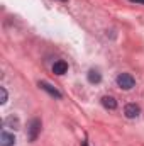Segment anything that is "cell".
I'll use <instances>...</instances> for the list:
<instances>
[{
    "label": "cell",
    "instance_id": "8992f818",
    "mask_svg": "<svg viewBox=\"0 0 144 146\" xmlns=\"http://www.w3.org/2000/svg\"><path fill=\"white\" fill-rule=\"evenodd\" d=\"M53 72L56 73V75H65V73L68 72V63L63 61V60H58V61L53 65Z\"/></svg>",
    "mask_w": 144,
    "mask_h": 146
},
{
    "label": "cell",
    "instance_id": "ba28073f",
    "mask_svg": "<svg viewBox=\"0 0 144 146\" xmlns=\"http://www.w3.org/2000/svg\"><path fill=\"white\" fill-rule=\"evenodd\" d=\"M87 78H88L90 83H100V82H102V75L98 72H95V70H90L88 75H87Z\"/></svg>",
    "mask_w": 144,
    "mask_h": 146
},
{
    "label": "cell",
    "instance_id": "30bf717a",
    "mask_svg": "<svg viewBox=\"0 0 144 146\" xmlns=\"http://www.w3.org/2000/svg\"><path fill=\"white\" fill-rule=\"evenodd\" d=\"M7 102V90L2 87V104H5Z\"/></svg>",
    "mask_w": 144,
    "mask_h": 146
},
{
    "label": "cell",
    "instance_id": "3957f363",
    "mask_svg": "<svg viewBox=\"0 0 144 146\" xmlns=\"http://www.w3.org/2000/svg\"><path fill=\"white\" fill-rule=\"evenodd\" d=\"M124 114H126L127 119H136V117L141 114V107H139L137 104H127V106L124 107Z\"/></svg>",
    "mask_w": 144,
    "mask_h": 146
},
{
    "label": "cell",
    "instance_id": "5b68a950",
    "mask_svg": "<svg viewBox=\"0 0 144 146\" xmlns=\"http://www.w3.org/2000/svg\"><path fill=\"white\" fill-rule=\"evenodd\" d=\"M14 143H15V136L10 134V133H7V131H2V134H0V145L2 146H14Z\"/></svg>",
    "mask_w": 144,
    "mask_h": 146
},
{
    "label": "cell",
    "instance_id": "9c48e42d",
    "mask_svg": "<svg viewBox=\"0 0 144 146\" xmlns=\"http://www.w3.org/2000/svg\"><path fill=\"white\" fill-rule=\"evenodd\" d=\"M5 126H10L12 129H19V119L14 117V115H10V117L5 119Z\"/></svg>",
    "mask_w": 144,
    "mask_h": 146
},
{
    "label": "cell",
    "instance_id": "6da1fadb",
    "mask_svg": "<svg viewBox=\"0 0 144 146\" xmlns=\"http://www.w3.org/2000/svg\"><path fill=\"white\" fill-rule=\"evenodd\" d=\"M115 82H117V87H120L122 90H131V88H134V85H136L134 76L129 75V73H120Z\"/></svg>",
    "mask_w": 144,
    "mask_h": 146
},
{
    "label": "cell",
    "instance_id": "277c9868",
    "mask_svg": "<svg viewBox=\"0 0 144 146\" xmlns=\"http://www.w3.org/2000/svg\"><path fill=\"white\" fill-rule=\"evenodd\" d=\"M39 87H41L44 92H48L51 97H56V99H61V97H63V95H61V92H59L58 88H54L51 83H48V82H44V80H42V82H39Z\"/></svg>",
    "mask_w": 144,
    "mask_h": 146
},
{
    "label": "cell",
    "instance_id": "8fae6325",
    "mask_svg": "<svg viewBox=\"0 0 144 146\" xmlns=\"http://www.w3.org/2000/svg\"><path fill=\"white\" fill-rule=\"evenodd\" d=\"M132 3H144V0H131Z\"/></svg>",
    "mask_w": 144,
    "mask_h": 146
},
{
    "label": "cell",
    "instance_id": "52a82bcc",
    "mask_svg": "<svg viewBox=\"0 0 144 146\" xmlns=\"http://www.w3.org/2000/svg\"><path fill=\"white\" fill-rule=\"evenodd\" d=\"M102 106L108 110H114L117 109V100L114 97H110V95H105V97H102Z\"/></svg>",
    "mask_w": 144,
    "mask_h": 146
},
{
    "label": "cell",
    "instance_id": "7a4b0ae2",
    "mask_svg": "<svg viewBox=\"0 0 144 146\" xmlns=\"http://www.w3.org/2000/svg\"><path fill=\"white\" fill-rule=\"evenodd\" d=\"M39 133H41V121H39V119H32V121L29 122V127H27V138H29L31 143L37 139Z\"/></svg>",
    "mask_w": 144,
    "mask_h": 146
}]
</instances>
